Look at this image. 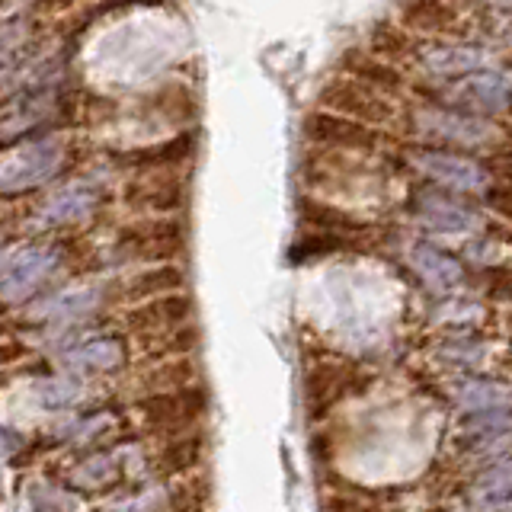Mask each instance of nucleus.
I'll list each match as a JSON object with an SVG mask.
<instances>
[{
  "label": "nucleus",
  "instance_id": "f257e3e1",
  "mask_svg": "<svg viewBox=\"0 0 512 512\" xmlns=\"http://www.w3.org/2000/svg\"><path fill=\"white\" fill-rule=\"evenodd\" d=\"M68 167V148L61 138H32L20 148H7L4 164H0V192L20 196V192L39 189Z\"/></svg>",
  "mask_w": 512,
  "mask_h": 512
},
{
  "label": "nucleus",
  "instance_id": "f03ea898",
  "mask_svg": "<svg viewBox=\"0 0 512 512\" xmlns=\"http://www.w3.org/2000/svg\"><path fill=\"white\" fill-rule=\"evenodd\" d=\"M61 266L58 247L48 244H20L4 253V266H0V295L7 304L29 301L39 295Z\"/></svg>",
  "mask_w": 512,
  "mask_h": 512
},
{
  "label": "nucleus",
  "instance_id": "7ed1b4c3",
  "mask_svg": "<svg viewBox=\"0 0 512 512\" xmlns=\"http://www.w3.org/2000/svg\"><path fill=\"white\" fill-rule=\"evenodd\" d=\"M410 164L416 173H423L432 186L458 192V196L490 189V170L484 164H477L474 157L458 154L452 148H413Z\"/></svg>",
  "mask_w": 512,
  "mask_h": 512
},
{
  "label": "nucleus",
  "instance_id": "20e7f679",
  "mask_svg": "<svg viewBox=\"0 0 512 512\" xmlns=\"http://www.w3.org/2000/svg\"><path fill=\"white\" fill-rule=\"evenodd\" d=\"M413 132L445 148H480L493 141L496 128L484 116H471L452 106H420L413 112Z\"/></svg>",
  "mask_w": 512,
  "mask_h": 512
},
{
  "label": "nucleus",
  "instance_id": "39448f33",
  "mask_svg": "<svg viewBox=\"0 0 512 512\" xmlns=\"http://www.w3.org/2000/svg\"><path fill=\"white\" fill-rule=\"evenodd\" d=\"M410 215L436 234H474L484 228V215L477 205L439 186L416 189L410 196Z\"/></svg>",
  "mask_w": 512,
  "mask_h": 512
},
{
  "label": "nucleus",
  "instance_id": "423d86ee",
  "mask_svg": "<svg viewBox=\"0 0 512 512\" xmlns=\"http://www.w3.org/2000/svg\"><path fill=\"white\" fill-rule=\"evenodd\" d=\"M103 301H106V288L80 282V285H64V288H55V292L39 295L23 314L26 320H32V324H39V327H52V324L71 327L77 320L93 317L103 308Z\"/></svg>",
  "mask_w": 512,
  "mask_h": 512
},
{
  "label": "nucleus",
  "instance_id": "0eeeda50",
  "mask_svg": "<svg viewBox=\"0 0 512 512\" xmlns=\"http://www.w3.org/2000/svg\"><path fill=\"white\" fill-rule=\"evenodd\" d=\"M61 365L68 375H80V378L116 375L128 365V346L122 336L87 333L61 349Z\"/></svg>",
  "mask_w": 512,
  "mask_h": 512
},
{
  "label": "nucleus",
  "instance_id": "6e6552de",
  "mask_svg": "<svg viewBox=\"0 0 512 512\" xmlns=\"http://www.w3.org/2000/svg\"><path fill=\"white\" fill-rule=\"evenodd\" d=\"M186 231L180 221L173 218H154V221H138L128 224L119 234V253L128 260H144V263H164L173 260L176 253H183Z\"/></svg>",
  "mask_w": 512,
  "mask_h": 512
},
{
  "label": "nucleus",
  "instance_id": "1a4fd4ad",
  "mask_svg": "<svg viewBox=\"0 0 512 512\" xmlns=\"http://www.w3.org/2000/svg\"><path fill=\"white\" fill-rule=\"evenodd\" d=\"M205 410H208V391L199 388V384H186V388L176 391H157L138 400V413L144 416V423L164 432H180V436Z\"/></svg>",
  "mask_w": 512,
  "mask_h": 512
},
{
  "label": "nucleus",
  "instance_id": "9d476101",
  "mask_svg": "<svg viewBox=\"0 0 512 512\" xmlns=\"http://www.w3.org/2000/svg\"><path fill=\"white\" fill-rule=\"evenodd\" d=\"M445 100L452 109L471 112V116H493L512 106V80L500 71H474L468 77H458L445 90Z\"/></svg>",
  "mask_w": 512,
  "mask_h": 512
},
{
  "label": "nucleus",
  "instance_id": "9b49d317",
  "mask_svg": "<svg viewBox=\"0 0 512 512\" xmlns=\"http://www.w3.org/2000/svg\"><path fill=\"white\" fill-rule=\"evenodd\" d=\"M413 61L432 77H468L474 71H484L490 64V52L468 42H423L416 45Z\"/></svg>",
  "mask_w": 512,
  "mask_h": 512
},
{
  "label": "nucleus",
  "instance_id": "f8f14e48",
  "mask_svg": "<svg viewBox=\"0 0 512 512\" xmlns=\"http://www.w3.org/2000/svg\"><path fill=\"white\" fill-rule=\"evenodd\" d=\"M320 103H324L336 116L356 119L362 125H378L391 119V106L384 103V96L372 87L359 84V80H330L320 90Z\"/></svg>",
  "mask_w": 512,
  "mask_h": 512
},
{
  "label": "nucleus",
  "instance_id": "ddd939ff",
  "mask_svg": "<svg viewBox=\"0 0 512 512\" xmlns=\"http://www.w3.org/2000/svg\"><path fill=\"white\" fill-rule=\"evenodd\" d=\"M407 263L416 272V279L439 295H452L468 282V269H464L458 256L429 244V240H416V244L407 247Z\"/></svg>",
  "mask_w": 512,
  "mask_h": 512
},
{
  "label": "nucleus",
  "instance_id": "4468645a",
  "mask_svg": "<svg viewBox=\"0 0 512 512\" xmlns=\"http://www.w3.org/2000/svg\"><path fill=\"white\" fill-rule=\"evenodd\" d=\"M100 186L90 180H74L68 186L55 189L39 208L42 228H71V224H84L96 208H100Z\"/></svg>",
  "mask_w": 512,
  "mask_h": 512
},
{
  "label": "nucleus",
  "instance_id": "2eb2a0df",
  "mask_svg": "<svg viewBox=\"0 0 512 512\" xmlns=\"http://www.w3.org/2000/svg\"><path fill=\"white\" fill-rule=\"evenodd\" d=\"M192 311H196V301L186 292H173V295H160L144 304H135V308L128 311L125 324L128 330H135L141 336H157V333L186 327L192 320Z\"/></svg>",
  "mask_w": 512,
  "mask_h": 512
},
{
  "label": "nucleus",
  "instance_id": "dca6fc26",
  "mask_svg": "<svg viewBox=\"0 0 512 512\" xmlns=\"http://www.w3.org/2000/svg\"><path fill=\"white\" fill-rule=\"evenodd\" d=\"M304 135L317 144H327V148H340V151H372L378 144V135L368 125L336 116V112H311L304 119Z\"/></svg>",
  "mask_w": 512,
  "mask_h": 512
},
{
  "label": "nucleus",
  "instance_id": "f3484780",
  "mask_svg": "<svg viewBox=\"0 0 512 512\" xmlns=\"http://www.w3.org/2000/svg\"><path fill=\"white\" fill-rule=\"evenodd\" d=\"M359 372L343 362H320L304 375V400L314 416H324L336 400L356 388Z\"/></svg>",
  "mask_w": 512,
  "mask_h": 512
},
{
  "label": "nucleus",
  "instance_id": "a211bd4d",
  "mask_svg": "<svg viewBox=\"0 0 512 512\" xmlns=\"http://www.w3.org/2000/svg\"><path fill=\"white\" fill-rule=\"evenodd\" d=\"M512 439V407L503 410H484V413H464L458 423L455 442L468 452H487V448H500Z\"/></svg>",
  "mask_w": 512,
  "mask_h": 512
},
{
  "label": "nucleus",
  "instance_id": "6ab92c4d",
  "mask_svg": "<svg viewBox=\"0 0 512 512\" xmlns=\"http://www.w3.org/2000/svg\"><path fill=\"white\" fill-rule=\"evenodd\" d=\"M474 512H512V452L496 455L468 493Z\"/></svg>",
  "mask_w": 512,
  "mask_h": 512
},
{
  "label": "nucleus",
  "instance_id": "aec40b11",
  "mask_svg": "<svg viewBox=\"0 0 512 512\" xmlns=\"http://www.w3.org/2000/svg\"><path fill=\"white\" fill-rule=\"evenodd\" d=\"M452 397L464 413L503 410L512 407V384L487 375H461L452 388Z\"/></svg>",
  "mask_w": 512,
  "mask_h": 512
},
{
  "label": "nucleus",
  "instance_id": "412c9836",
  "mask_svg": "<svg viewBox=\"0 0 512 512\" xmlns=\"http://www.w3.org/2000/svg\"><path fill=\"white\" fill-rule=\"evenodd\" d=\"M125 468L116 452H90L80 461L71 464L68 471V484L77 490V493H103V490H112L122 480Z\"/></svg>",
  "mask_w": 512,
  "mask_h": 512
},
{
  "label": "nucleus",
  "instance_id": "4be33fe9",
  "mask_svg": "<svg viewBox=\"0 0 512 512\" xmlns=\"http://www.w3.org/2000/svg\"><path fill=\"white\" fill-rule=\"evenodd\" d=\"M186 285V272L176 266V263H157L151 269L138 272V276H132L125 285L119 298L122 301H151V298H160V295H173V292H183Z\"/></svg>",
  "mask_w": 512,
  "mask_h": 512
},
{
  "label": "nucleus",
  "instance_id": "5701e85b",
  "mask_svg": "<svg viewBox=\"0 0 512 512\" xmlns=\"http://www.w3.org/2000/svg\"><path fill=\"white\" fill-rule=\"evenodd\" d=\"M196 151V135L192 132H183L170 141H160V144H151V148H138V151H128V154H119L116 164L122 167H132V170H160V167H173V164H183V160L192 157Z\"/></svg>",
  "mask_w": 512,
  "mask_h": 512
},
{
  "label": "nucleus",
  "instance_id": "b1692460",
  "mask_svg": "<svg viewBox=\"0 0 512 512\" xmlns=\"http://www.w3.org/2000/svg\"><path fill=\"white\" fill-rule=\"evenodd\" d=\"M400 20H404L407 29L436 32V36H455V32H461L458 16L445 0H407L400 7Z\"/></svg>",
  "mask_w": 512,
  "mask_h": 512
},
{
  "label": "nucleus",
  "instance_id": "393cba45",
  "mask_svg": "<svg viewBox=\"0 0 512 512\" xmlns=\"http://www.w3.org/2000/svg\"><path fill=\"white\" fill-rule=\"evenodd\" d=\"M343 68L352 74V80H359V84L372 87L375 93H400L404 87V77H400L388 61L384 58H375V55H362V52H346L343 55Z\"/></svg>",
  "mask_w": 512,
  "mask_h": 512
},
{
  "label": "nucleus",
  "instance_id": "a878e982",
  "mask_svg": "<svg viewBox=\"0 0 512 512\" xmlns=\"http://www.w3.org/2000/svg\"><path fill=\"white\" fill-rule=\"evenodd\" d=\"M432 352H436L439 362L471 372V368L484 365V359H487V343L480 340L477 333H471V330H452V333H445L436 346H432Z\"/></svg>",
  "mask_w": 512,
  "mask_h": 512
},
{
  "label": "nucleus",
  "instance_id": "bb28decb",
  "mask_svg": "<svg viewBox=\"0 0 512 512\" xmlns=\"http://www.w3.org/2000/svg\"><path fill=\"white\" fill-rule=\"evenodd\" d=\"M29 394L42 410L58 413V410H71L74 404H80L84 388H80V381H74L71 375H55V378L45 375L29 384Z\"/></svg>",
  "mask_w": 512,
  "mask_h": 512
},
{
  "label": "nucleus",
  "instance_id": "cd10ccee",
  "mask_svg": "<svg viewBox=\"0 0 512 512\" xmlns=\"http://www.w3.org/2000/svg\"><path fill=\"white\" fill-rule=\"evenodd\" d=\"M301 221L311 224L317 234H333V237H349L365 228L359 218H352L343 208H333L327 202H314V199L301 202Z\"/></svg>",
  "mask_w": 512,
  "mask_h": 512
},
{
  "label": "nucleus",
  "instance_id": "c85d7f7f",
  "mask_svg": "<svg viewBox=\"0 0 512 512\" xmlns=\"http://www.w3.org/2000/svg\"><path fill=\"white\" fill-rule=\"evenodd\" d=\"M125 199L138 208H154V212H173L186 199V186L176 180H141L125 189Z\"/></svg>",
  "mask_w": 512,
  "mask_h": 512
},
{
  "label": "nucleus",
  "instance_id": "c756f323",
  "mask_svg": "<svg viewBox=\"0 0 512 512\" xmlns=\"http://www.w3.org/2000/svg\"><path fill=\"white\" fill-rule=\"evenodd\" d=\"M112 429V413H77V416H64V423L55 426V436L64 445H90L100 442L106 432Z\"/></svg>",
  "mask_w": 512,
  "mask_h": 512
},
{
  "label": "nucleus",
  "instance_id": "7c9ffc66",
  "mask_svg": "<svg viewBox=\"0 0 512 512\" xmlns=\"http://www.w3.org/2000/svg\"><path fill=\"white\" fill-rule=\"evenodd\" d=\"M199 458H202V436L183 432V436H176L164 445V452L157 455V468L164 474H186L189 468H196Z\"/></svg>",
  "mask_w": 512,
  "mask_h": 512
},
{
  "label": "nucleus",
  "instance_id": "2f4dec72",
  "mask_svg": "<svg viewBox=\"0 0 512 512\" xmlns=\"http://www.w3.org/2000/svg\"><path fill=\"white\" fill-rule=\"evenodd\" d=\"M26 496H29L32 512H80L77 493L55 487L52 480H36V484H29Z\"/></svg>",
  "mask_w": 512,
  "mask_h": 512
},
{
  "label": "nucleus",
  "instance_id": "473e14b6",
  "mask_svg": "<svg viewBox=\"0 0 512 512\" xmlns=\"http://www.w3.org/2000/svg\"><path fill=\"white\" fill-rule=\"evenodd\" d=\"M164 506H170V493L160 487H144L135 493H125L119 500L106 503L103 512H160Z\"/></svg>",
  "mask_w": 512,
  "mask_h": 512
},
{
  "label": "nucleus",
  "instance_id": "72a5a7b5",
  "mask_svg": "<svg viewBox=\"0 0 512 512\" xmlns=\"http://www.w3.org/2000/svg\"><path fill=\"white\" fill-rule=\"evenodd\" d=\"M372 48L378 52V58H404L416 52V45L407 39V32L391 23H378L372 29Z\"/></svg>",
  "mask_w": 512,
  "mask_h": 512
},
{
  "label": "nucleus",
  "instance_id": "f704fd0d",
  "mask_svg": "<svg viewBox=\"0 0 512 512\" xmlns=\"http://www.w3.org/2000/svg\"><path fill=\"white\" fill-rule=\"evenodd\" d=\"M192 378H196V368H192V362H167V365H157L154 372L148 375V394L186 388V384H192Z\"/></svg>",
  "mask_w": 512,
  "mask_h": 512
},
{
  "label": "nucleus",
  "instance_id": "c9c22d12",
  "mask_svg": "<svg viewBox=\"0 0 512 512\" xmlns=\"http://www.w3.org/2000/svg\"><path fill=\"white\" fill-rule=\"evenodd\" d=\"M148 356L160 359V356H180V352L196 346V330L189 327H180V330H170V333H157V336H148Z\"/></svg>",
  "mask_w": 512,
  "mask_h": 512
},
{
  "label": "nucleus",
  "instance_id": "e433bc0d",
  "mask_svg": "<svg viewBox=\"0 0 512 512\" xmlns=\"http://www.w3.org/2000/svg\"><path fill=\"white\" fill-rule=\"evenodd\" d=\"M490 295L500 301H512V266L490 269Z\"/></svg>",
  "mask_w": 512,
  "mask_h": 512
},
{
  "label": "nucleus",
  "instance_id": "4c0bfd02",
  "mask_svg": "<svg viewBox=\"0 0 512 512\" xmlns=\"http://www.w3.org/2000/svg\"><path fill=\"white\" fill-rule=\"evenodd\" d=\"M484 199H487V205L493 208V212L512 218V186H503V183L500 186H490L484 192Z\"/></svg>",
  "mask_w": 512,
  "mask_h": 512
},
{
  "label": "nucleus",
  "instance_id": "58836bf2",
  "mask_svg": "<svg viewBox=\"0 0 512 512\" xmlns=\"http://www.w3.org/2000/svg\"><path fill=\"white\" fill-rule=\"evenodd\" d=\"M135 4H160V0H106L93 13H112V10H122V7H135Z\"/></svg>",
  "mask_w": 512,
  "mask_h": 512
},
{
  "label": "nucleus",
  "instance_id": "ea45409f",
  "mask_svg": "<svg viewBox=\"0 0 512 512\" xmlns=\"http://www.w3.org/2000/svg\"><path fill=\"white\" fill-rule=\"evenodd\" d=\"M4 439H7V442H4V448H7V458L13 461V458H16V448L26 445V439L20 442V436H16V429H13V426H7V429H4Z\"/></svg>",
  "mask_w": 512,
  "mask_h": 512
},
{
  "label": "nucleus",
  "instance_id": "a19ab883",
  "mask_svg": "<svg viewBox=\"0 0 512 512\" xmlns=\"http://www.w3.org/2000/svg\"><path fill=\"white\" fill-rule=\"evenodd\" d=\"M490 7H496V10H503V13H512V0H487Z\"/></svg>",
  "mask_w": 512,
  "mask_h": 512
},
{
  "label": "nucleus",
  "instance_id": "79ce46f5",
  "mask_svg": "<svg viewBox=\"0 0 512 512\" xmlns=\"http://www.w3.org/2000/svg\"><path fill=\"white\" fill-rule=\"evenodd\" d=\"M445 4H468V0H445Z\"/></svg>",
  "mask_w": 512,
  "mask_h": 512
}]
</instances>
